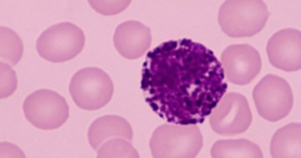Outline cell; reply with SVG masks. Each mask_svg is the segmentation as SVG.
Listing matches in <instances>:
<instances>
[{"label": "cell", "instance_id": "6da1fadb", "mask_svg": "<svg viewBox=\"0 0 301 158\" xmlns=\"http://www.w3.org/2000/svg\"><path fill=\"white\" fill-rule=\"evenodd\" d=\"M269 14L262 0H228L221 6L218 20L222 29L229 36L251 37L263 28Z\"/></svg>", "mask_w": 301, "mask_h": 158}, {"label": "cell", "instance_id": "7a4b0ae2", "mask_svg": "<svg viewBox=\"0 0 301 158\" xmlns=\"http://www.w3.org/2000/svg\"><path fill=\"white\" fill-rule=\"evenodd\" d=\"M113 82L102 69L88 67L78 70L70 80L69 91L76 105L86 110L99 109L111 100L114 92Z\"/></svg>", "mask_w": 301, "mask_h": 158}, {"label": "cell", "instance_id": "3957f363", "mask_svg": "<svg viewBox=\"0 0 301 158\" xmlns=\"http://www.w3.org/2000/svg\"><path fill=\"white\" fill-rule=\"evenodd\" d=\"M85 36L75 24L64 22L51 26L44 31L36 44L39 55L49 61L59 63L70 60L83 50Z\"/></svg>", "mask_w": 301, "mask_h": 158}, {"label": "cell", "instance_id": "277c9868", "mask_svg": "<svg viewBox=\"0 0 301 158\" xmlns=\"http://www.w3.org/2000/svg\"><path fill=\"white\" fill-rule=\"evenodd\" d=\"M252 97L259 115L276 122L287 116L294 104L291 88L283 78L271 74L264 76L256 85Z\"/></svg>", "mask_w": 301, "mask_h": 158}, {"label": "cell", "instance_id": "5b68a950", "mask_svg": "<svg viewBox=\"0 0 301 158\" xmlns=\"http://www.w3.org/2000/svg\"><path fill=\"white\" fill-rule=\"evenodd\" d=\"M23 109L29 122L45 130L58 128L69 115V107L64 97L46 89L38 90L29 95L24 101Z\"/></svg>", "mask_w": 301, "mask_h": 158}, {"label": "cell", "instance_id": "8992f818", "mask_svg": "<svg viewBox=\"0 0 301 158\" xmlns=\"http://www.w3.org/2000/svg\"><path fill=\"white\" fill-rule=\"evenodd\" d=\"M266 51L270 63L286 72L298 71L301 68V33L288 28L275 33L269 39Z\"/></svg>", "mask_w": 301, "mask_h": 158}, {"label": "cell", "instance_id": "52a82bcc", "mask_svg": "<svg viewBox=\"0 0 301 158\" xmlns=\"http://www.w3.org/2000/svg\"><path fill=\"white\" fill-rule=\"evenodd\" d=\"M122 122L118 116L105 115L99 117L91 124L88 137L92 147L98 158L117 156L119 145L116 138L121 132Z\"/></svg>", "mask_w": 301, "mask_h": 158}, {"label": "cell", "instance_id": "ba28073f", "mask_svg": "<svg viewBox=\"0 0 301 158\" xmlns=\"http://www.w3.org/2000/svg\"><path fill=\"white\" fill-rule=\"evenodd\" d=\"M231 49L236 82L242 85L248 84L260 71L262 61L260 54L248 44L234 45Z\"/></svg>", "mask_w": 301, "mask_h": 158}, {"label": "cell", "instance_id": "9c48e42d", "mask_svg": "<svg viewBox=\"0 0 301 158\" xmlns=\"http://www.w3.org/2000/svg\"><path fill=\"white\" fill-rule=\"evenodd\" d=\"M270 152L273 158H301V125L292 122L278 129L272 138Z\"/></svg>", "mask_w": 301, "mask_h": 158}, {"label": "cell", "instance_id": "30bf717a", "mask_svg": "<svg viewBox=\"0 0 301 158\" xmlns=\"http://www.w3.org/2000/svg\"><path fill=\"white\" fill-rule=\"evenodd\" d=\"M150 32L148 28L138 22L126 21L116 28L113 37L114 44L122 55L131 43L150 41Z\"/></svg>", "mask_w": 301, "mask_h": 158}, {"label": "cell", "instance_id": "8fae6325", "mask_svg": "<svg viewBox=\"0 0 301 158\" xmlns=\"http://www.w3.org/2000/svg\"><path fill=\"white\" fill-rule=\"evenodd\" d=\"M1 59L11 66L16 64L22 56L23 46L19 36L13 30L2 27Z\"/></svg>", "mask_w": 301, "mask_h": 158}, {"label": "cell", "instance_id": "7c38bea8", "mask_svg": "<svg viewBox=\"0 0 301 158\" xmlns=\"http://www.w3.org/2000/svg\"><path fill=\"white\" fill-rule=\"evenodd\" d=\"M4 64L5 68V72L2 70L3 90L6 89V97L10 96L16 90L17 86V79L15 71L6 64Z\"/></svg>", "mask_w": 301, "mask_h": 158}, {"label": "cell", "instance_id": "4fadbf2b", "mask_svg": "<svg viewBox=\"0 0 301 158\" xmlns=\"http://www.w3.org/2000/svg\"><path fill=\"white\" fill-rule=\"evenodd\" d=\"M151 106L155 110H157L158 109V107L157 105L154 103H152Z\"/></svg>", "mask_w": 301, "mask_h": 158}, {"label": "cell", "instance_id": "5bb4252c", "mask_svg": "<svg viewBox=\"0 0 301 158\" xmlns=\"http://www.w3.org/2000/svg\"><path fill=\"white\" fill-rule=\"evenodd\" d=\"M201 104V102L200 101H198L197 102V105L198 106H200Z\"/></svg>", "mask_w": 301, "mask_h": 158}, {"label": "cell", "instance_id": "9a60e30c", "mask_svg": "<svg viewBox=\"0 0 301 158\" xmlns=\"http://www.w3.org/2000/svg\"><path fill=\"white\" fill-rule=\"evenodd\" d=\"M150 92L151 93L153 94L155 90L153 89H152L150 90Z\"/></svg>", "mask_w": 301, "mask_h": 158}, {"label": "cell", "instance_id": "2e32d148", "mask_svg": "<svg viewBox=\"0 0 301 158\" xmlns=\"http://www.w3.org/2000/svg\"><path fill=\"white\" fill-rule=\"evenodd\" d=\"M200 81L199 80H197L196 81V83L197 84H200Z\"/></svg>", "mask_w": 301, "mask_h": 158}, {"label": "cell", "instance_id": "e0dca14e", "mask_svg": "<svg viewBox=\"0 0 301 158\" xmlns=\"http://www.w3.org/2000/svg\"><path fill=\"white\" fill-rule=\"evenodd\" d=\"M146 75V76L148 77H150V74L148 73H147Z\"/></svg>", "mask_w": 301, "mask_h": 158}, {"label": "cell", "instance_id": "ac0fdd59", "mask_svg": "<svg viewBox=\"0 0 301 158\" xmlns=\"http://www.w3.org/2000/svg\"><path fill=\"white\" fill-rule=\"evenodd\" d=\"M214 73V72H213V71H211V72H210V73H209V74H210V75H212V74H213Z\"/></svg>", "mask_w": 301, "mask_h": 158}, {"label": "cell", "instance_id": "d6986e66", "mask_svg": "<svg viewBox=\"0 0 301 158\" xmlns=\"http://www.w3.org/2000/svg\"><path fill=\"white\" fill-rule=\"evenodd\" d=\"M148 71H148V69H146L145 70V72H146V73H148Z\"/></svg>", "mask_w": 301, "mask_h": 158}, {"label": "cell", "instance_id": "ffe728a7", "mask_svg": "<svg viewBox=\"0 0 301 158\" xmlns=\"http://www.w3.org/2000/svg\"><path fill=\"white\" fill-rule=\"evenodd\" d=\"M148 84L150 85H151L152 84V83L150 81L149 82Z\"/></svg>", "mask_w": 301, "mask_h": 158}]
</instances>
